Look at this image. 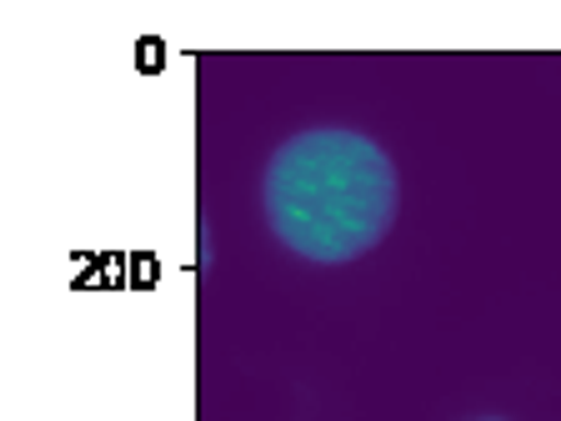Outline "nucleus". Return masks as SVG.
Listing matches in <instances>:
<instances>
[{
	"label": "nucleus",
	"instance_id": "f257e3e1",
	"mask_svg": "<svg viewBox=\"0 0 561 421\" xmlns=\"http://www.w3.org/2000/svg\"><path fill=\"white\" fill-rule=\"evenodd\" d=\"M261 210L291 257L311 266H346L381 246L397 221V166L362 130H301L271 151Z\"/></svg>",
	"mask_w": 561,
	"mask_h": 421
},
{
	"label": "nucleus",
	"instance_id": "f03ea898",
	"mask_svg": "<svg viewBox=\"0 0 561 421\" xmlns=\"http://www.w3.org/2000/svg\"><path fill=\"white\" fill-rule=\"evenodd\" d=\"M481 421H502V417H481Z\"/></svg>",
	"mask_w": 561,
	"mask_h": 421
}]
</instances>
